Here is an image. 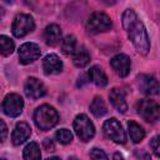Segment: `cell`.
<instances>
[{
  "label": "cell",
  "mask_w": 160,
  "mask_h": 160,
  "mask_svg": "<svg viewBox=\"0 0 160 160\" xmlns=\"http://www.w3.org/2000/svg\"><path fill=\"white\" fill-rule=\"evenodd\" d=\"M40 48L34 42H25L19 49V59L21 64H30L40 58Z\"/></svg>",
  "instance_id": "9"
},
{
  "label": "cell",
  "mask_w": 160,
  "mask_h": 160,
  "mask_svg": "<svg viewBox=\"0 0 160 160\" xmlns=\"http://www.w3.org/2000/svg\"><path fill=\"white\" fill-rule=\"evenodd\" d=\"M112 26L110 18L104 14V12H94L86 24V28L92 34H98V32H102V31H108L110 30Z\"/></svg>",
  "instance_id": "6"
},
{
  "label": "cell",
  "mask_w": 160,
  "mask_h": 160,
  "mask_svg": "<svg viewBox=\"0 0 160 160\" xmlns=\"http://www.w3.org/2000/svg\"><path fill=\"white\" fill-rule=\"evenodd\" d=\"M109 98H110V101L111 104L114 105V108L120 111V112H125L128 110V104H126V100H125V94L122 90L120 89H112L109 94Z\"/></svg>",
  "instance_id": "15"
},
{
  "label": "cell",
  "mask_w": 160,
  "mask_h": 160,
  "mask_svg": "<svg viewBox=\"0 0 160 160\" xmlns=\"http://www.w3.org/2000/svg\"><path fill=\"white\" fill-rule=\"evenodd\" d=\"M30 134H31V129L26 122H24V121L18 122L14 131H12V135H11L12 144L14 145L22 144L25 140H28L30 138Z\"/></svg>",
  "instance_id": "14"
},
{
  "label": "cell",
  "mask_w": 160,
  "mask_h": 160,
  "mask_svg": "<svg viewBox=\"0 0 160 160\" xmlns=\"http://www.w3.org/2000/svg\"><path fill=\"white\" fill-rule=\"evenodd\" d=\"M45 40L50 46H56L61 40V30L58 25L51 24L45 29Z\"/></svg>",
  "instance_id": "16"
},
{
  "label": "cell",
  "mask_w": 160,
  "mask_h": 160,
  "mask_svg": "<svg viewBox=\"0 0 160 160\" xmlns=\"http://www.w3.org/2000/svg\"><path fill=\"white\" fill-rule=\"evenodd\" d=\"M35 28L34 19L28 14H19L16 15L12 22V34L16 38H24L29 32H31Z\"/></svg>",
  "instance_id": "7"
},
{
  "label": "cell",
  "mask_w": 160,
  "mask_h": 160,
  "mask_svg": "<svg viewBox=\"0 0 160 160\" xmlns=\"http://www.w3.org/2000/svg\"><path fill=\"white\" fill-rule=\"evenodd\" d=\"M136 110H138V114L146 121L154 122L159 120L160 109H159V105L154 100H150V99L140 100L136 105Z\"/></svg>",
  "instance_id": "5"
},
{
  "label": "cell",
  "mask_w": 160,
  "mask_h": 160,
  "mask_svg": "<svg viewBox=\"0 0 160 160\" xmlns=\"http://www.w3.org/2000/svg\"><path fill=\"white\" fill-rule=\"evenodd\" d=\"M128 128H129V134L130 138L134 142H140L144 138H145V131L144 129L135 121H129L128 122Z\"/></svg>",
  "instance_id": "20"
},
{
  "label": "cell",
  "mask_w": 160,
  "mask_h": 160,
  "mask_svg": "<svg viewBox=\"0 0 160 160\" xmlns=\"http://www.w3.org/2000/svg\"><path fill=\"white\" fill-rule=\"evenodd\" d=\"M0 160H5V159H0Z\"/></svg>",
  "instance_id": "34"
},
{
  "label": "cell",
  "mask_w": 160,
  "mask_h": 160,
  "mask_svg": "<svg viewBox=\"0 0 160 160\" xmlns=\"http://www.w3.org/2000/svg\"><path fill=\"white\" fill-rule=\"evenodd\" d=\"M1 14H2V10H1V9H0V16H1Z\"/></svg>",
  "instance_id": "33"
},
{
  "label": "cell",
  "mask_w": 160,
  "mask_h": 160,
  "mask_svg": "<svg viewBox=\"0 0 160 160\" xmlns=\"http://www.w3.org/2000/svg\"><path fill=\"white\" fill-rule=\"evenodd\" d=\"M14 49H15L14 41L5 35H0V54L1 55L8 56V55L12 54Z\"/></svg>",
  "instance_id": "22"
},
{
  "label": "cell",
  "mask_w": 160,
  "mask_h": 160,
  "mask_svg": "<svg viewBox=\"0 0 160 160\" xmlns=\"http://www.w3.org/2000/svg\"><path fill=\"white\" fill-rule=\"evenodd\" d=\"M122 25H124L131 42L134 44L135 49L140 54L146 55L150 50L149 36H148V32L145 30L144 24L139 20V18L134 12V10L128 9V10L124 11V14H122Z\"/></svg>",
  "instance_id": "1"
},
{
  "label": "cell",
  "mask_w": 160,
  "mask_h": 160,
  "mask_svg": "<svg viewBox=\"0 0 160 160\" xmlns=\"http://www.w3.org/2000/svg\"><path fill=\"white\" fill-rule=\"evenodd\" d=\"M89 79L98 86L100 88H104L106 84H108V78L105 75V72L102 71V69L100 66H92L90 70H89Z\"/></svg>",
  "instance_id": "17"
},
{
  "label": "cell",
  "mask_w": 160,
  "mask_h": 160,
  "mask_svg": "<svg viewBox=\"0 0 160 160\" xmlns=\"http://www.w3.org/2000/svg\"><path fill=\"white\" fill-rule=\"evenodd\" d=\"M24 160H41V152L40 148L36 142H30L25 146L22 152Z\"/></svg>",
  "instance_id": "19"
},
{
  "label": "cell",
  "mask_w": 160,
  "mask_h": 160,
  "mask_svg": "<svg viewBox=\"0 0 160 160\" xmlns=\"http://www.w3.org/2000/svg\"><path fill=\"white\" fill-rule=\"evenodd\" d=\"M42 69H44V72L46 75L59 74L62 70V62H61V60L59 59L58 55L49 54L42 60Z\"/></svg>",
  "instance_id": "13"
},
{
  "label": "cell",
  "mask_w": 160,
  "mask_h": 160,
  "mask_svg": "<svg viewBox=\"0 0 160 160\" xmlns=\"http://www.w3.org/2000/svg\"><path fill=\"white\" fill-rule=\"evenodd\" d=\"M136 159L138 160H151L150 158V154L145 152V151H136Z\"/></svg>",
  "instance_id": "28"
},
{
  "label": "cell",
  "mask_w": 160,
  "mask_h": 160,
  "mask_svg": "<svg viewBox=\"0 0 160 160\" xmlns=\"http://www.w3.org/2000/svg\"><path fill=\"white\" fill-rule=\"evenodd\" d=\"M112 160H125L119 152H116V154H114V158H112Z\"/></svg>",
  "instance_id": "30"
},
{
  "label": "cell",
  "mask_w": 160,
  "mask_h": 160,
  "mask_svg": "<svg viewBox=\"0 0 160 160\" xmlns=\"http://www.w3.org/2000/svg\"><path fill=\"white\" fill-rule=\"evenodd\" d=\"M90 158H91V160H108L106 154L102 150L96 149V148L90 151Z\"/></svg>",
  "instance_id": "25"
},
{
  "label": "cell",
  "mask_w": 160,
  "mask_h": 160,
  "mask_svg": "<svg viewBox=\"0 0 160 160\" xmlns=\"http://www.w3.org/2000/svg\"><path fill=\"white\" fill-rule=\"evenodd\" d=\"M24 108V101L20 95L18 94H9L6 95L4 102H2V110L10 118H16L21 114Z\"/></svg>",
  "instance_id": "8"
},
{
  "label": "cell",
  "mask_w": 160,
  "mask_h": 160,
  "mask_svg": "<svg viewBox=\"0 0 160 160\" xmlns=\"http://www.w3.org/2000/svg\"><path fill=\"white\" fill-rule=\"evenodd\" d=\"M34 120L36 126L40 130H50L51 128H54L58 121H59V114L58 111L50 106V105H41L35 110L34 114Z\"/></svg>",
  "instance_id": "2"
},
{
  "label": "cell",
  "mask_w": 160,
  "mask_h": 160,
  "mask_svg": "<svg viewBox=\"0 0 160 160\" xmlns=\"http://www.w3.org/2000/svg\"><path fill=\"white\" fill-rule=\"evenodd\" d=\"M61 50L65 55H72L76 50V39L72 35H68L61 44Z\"/></svg>",
  "instance_id": "23"
},
{
  "label": "cell",
  "mask_w": 160,
  "mask_h": 160,
  "mask_svg": "<svg viewBox=\"0 0 160 160\" xmlns=\"http://www.w3.org/2000/svg\"><path fill=\"white\" fill-rule=\"evenodd\" d=\"M6 138H8V126L2 120H0V142H2Z\"/></svg>",
  "instance_id": "27"
},
{
  "label": "cell",
  "mask_w": 160,
  "mask_h": 160,
  "mask_svg": "<svg viewBox=\"0 0 160 160\" xmlns=\"http://www.w3.org/2000/svg\"><path fill=\"white\" fill-rule=\"evenodd\" d=\"M55 136H56V140L59 142H61V144H69L72 140V134L68 129H60V130H58V132H56Z\"/></svg>",
  "instance_id": "24"
},
{
  "label": "cell",
  "mask_w": 160,
  "mask_h": 160,
  "mask_svg": "<svg viewBox=\"0 0 160 160\" xmlns=\"http://www.w3.org/2000/svg\"><path fill=\"white\" fill-rule=\"evenodd\" d=\"M72 61H74L75 66L85 68L90 62V54L88 52V50L85 48H80V49L75 50V52L72 54Z\"/></svg>",
  "instance_id": "18"
},
{
  "label": "cell",
  "mask_w": 160,
  "mask_h": 160,
  "mask_svg": "<svg viewBox=\"0 0 160 160\" xmlns=\"http://www.w3.org/2000/svg\"><path fill=\"white\" fill-rule=\"evenodd\" d=\"M44 148L48 151H54V149H55V146H54V144H52V141L50 139H45L44 140Z\"/></svg>",
  "instance_id": "29"
},
{
  "label": "cell",
  "mask_w": 160,
  "mask_h": 160,
  "mask_svg": "<svg viewBox=\"0 0 160 160\" xmlns=\"http://www.w3.org/2000/svg\"><path fill=\"white\" fill-rule=\"evenodd\" d=\"M138 85L140 91L145 95H156L159 92L158 80L151 75H140L138 78Z\"/></svg>",
  "instance_id": "11"
},
{
  "label": "cell",
  "mask_w": 160,
  "mask_h": 160,
  "mask_svg": "<svg viewBox=\"0 0 160 160\" xmlns=\"http://www.w3.org/2000/svg\"><path fill=\"white\" fill-rule=\"evenodd\" d=\"M25 94L28 98L32 99V100H36L39 98H42L45 94H46V89L44 86V84L38 80L36 78H29L25 82Z\"/></svg>",
  "instance_id": "10"
},
{
  "label": "cell",
  "mask_w": 160,
  "mask_h": 160,
  "mask_svg": "<svg viewBox=\"0 0 160 160\" xmlns=\"http://www.w3.org/2000/svg\"><path fill=\"white\" fill-rule=\"evenodd\" d=\"M74 129H75V132L78 134V136L80 138V140L85 141V142L89 141L90 139H92L95 135V128H94L92 122L84 114H80L75 118Z\"/></svg>",
  "instance_id": "3"
},
{
  "label": "cell",
  "mask_w": 160,
  "mask_h": 160,
  "mask_svg": "<svg viewBox=\"0 0 160 160\" xmlns=\"http://www.w3.org/2000/svg\"><path fill=\"white\" fill-rule=\"evenodd\" d=\"M46 160H60L59 158H50V159H46Z\"/></svg>",
  "instance_id": "31"
},
{
  "label": "cell",
  "mask_w": 160,
  "mask_h": 160,
  "mask_svg": "<svg viewBox=\"0 0 160 160\" xmlns=\"http://www.w3.org/2000/svg\"><path fill=\"white\" fill-rule=\"evenodd\" d=\"M90 110H91V112H92L96 118H101V116H104V115L108 112V109H106V105H105L104 100H102L101 98H99V96L94 98V100L91 101V104H90Z\"/></svg>",
  "instance_id": "21"
},
{
  "label": "cell",
  "mask_w": 160,
  "mask_h": 160,
  "mask_svg": "<svg viewBox=\"0 0 160 160\" xmlns=\"http://www.w3.org/2000/svg\"><path fill=\"white\" fill-rule=\"evenodd\" d=\"M150 148L152 149L156 156H160V146H159V136H154L150 141Z\"/></svg>",
  "instance_id": "26"
},
{
  "label": "cell",
  "mask_w": 160,
  "mask_h": 160,
  "mask_svg": "<svg viewBox=\"0 0 160 160\" xmlns=\"http://www.w3.org/2000/svg\"><path fill=\"white\" fill-rule=\"evenodd\" d=\"M110 64H111L112 69L115 70V72L121 78H125L130 72V66H131L130 58L125 54H119V55L114 56L111 59Z\"/></svg>",
  "instance_id": "12"
},
{
  "label": "cell",
  "mask_w": 160,
  "mask_h": 160,
  "mask_svg": "<svg viewBox=\"0 0 160 160\" xmlns=\"http://www.w3.org/2000/svg\"><path fill=\"white\" fill-rule=\"evenodd\" d=\"M69 160H78L75 156H71V158H69Z\"/></svg>",
  "instance_id": "32"
},
{
  "label": "cell",
  "mask_w": 160,
  "mask_h": 160,
  "mask_svg": "<svg viewBox=\"0 0 160 160\" xmlns=\"http://www.w3.org/2000/svg\"><path fill=\"white\" fill-rule=\"evenodd\" d=\"M102 131H104V134L108 139L112 140L116 144H124L126 141L125 131L122 130L121 124L115 118H111V119H109L104 122Z\"/></svg>",
  "instance_id": "4"
}]
</instances>
